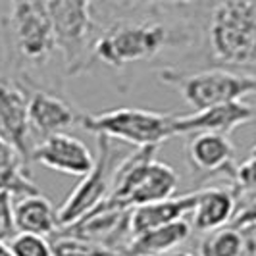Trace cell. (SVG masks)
Masks as SVG:
<instances>
[{
	"instance_id": "83f0119b",
	"label": "cell",
	"mask_w": 256,
	"mask_h": 256,
	"mask_svg": "<svg viewBox=\"0 0 256 256\" xmlns=\"http://www.w3.org/2000/svg\"><path fill=\"white\" fill-rule=\"evenodd\" d=\"M256 154V144H254V148H252V156H254Z\"/></svg>"
},
{
	"instance_id": "7402d4cb",
	"label": "cell",
	"mask_w": 256,
	"mask_h": 256,
	"mask_svg": "<svg viewBox=\"0 0 256 256\" xmlns=\"http://www.w3.org/2000/svg\"><path fill=\"white\" fill-rule=\"evenodd\" d=\"M8 246L14 256H52V243L40 235L18 233Z\"/></svg>"
},
{
	"instance_id": "2e32d148",
	"label": "cell",
	"mask_w": 256,
	"mask_h": 256,
	"mask_svg": "<svg viewBox=\"0 0 256 256\" xmlns=\"http://www.w3.org/2000/svg\"><path fill=\"white\" fill-rule=\"evenodd\" d=\"M237 212V196L231 189L204 187L198 189V200L192 210L191 228L200 233H212L228 228Z\"/></svg>"
},
{
	"instance_id": "e0dca14e",
	"label": "cell",
	"mask_w": 256,
	"mask_h": 256,
	"mask_svg": "<svg viewBox=\"0 0 256 256\" xmlns=\"http://www.w3.org/2000/svg\"><path fill=\"white\" fill-rule=\"evenodd\" d=\"M191 230V224L181 220L166 228L141 233L131 237L124 256H166L189 239Z\"/></svg>"
},
{
	"instance_id": "484cf974",
	"label": "cell",
	"mask_w": 256,
	"mask_h": 256,
	"mask_svg": "<svg viewBox=\"0 0 256 256\" xmlns=\"http://www.w3.org/2000/svg\"><path fill=\"white\" fill-rule=\"evenodd\" d=\"M0 256H14L12 250H10V246L6 243H0Z\"/></svg>"
},
{
	"instance_id": "3957f363",
	"label": "cell",
	"mask_w": 256,
	"mask_h": 256,
	"mask_svg": "<svg viewBox=\"0 0 256 256\" xmlns=\"http://www.w3.org/2000/svg\"><path fill=\"white\" fill-rule=\"evenodd\" d=\"M196 14L202 70L256 77V0H198Z\"/></svg>"
},
{
	"instance_id": "6da1fadb",
	"label": "cell",
	"mask_w": 256,
	"mask_h": 256,
	"mask_svg": "<svg viewBox=\"0 0 256 256\" xmlns=\"http://www.w3.org/2000/svg\"><path fill=\"white\" fill-rule=\"evenodd\" d=\"M96 26L94 62L116 72L152 62L168 52L194 54L198 38L196 2H90Z\"/></svg>"
},
{
	"instance_id": "ba28073f",
	"label": "cell",
	"mask_w": 256,
	"mask_h": 256,
	"mask_svg": "<svg viewBox=\"0 0 256 256\" xmlns=\"http://www.w3.org/2000/svg\"><path fill=\"white\" fill-rule=\"evenodd\" d=\"M96 148H98V154L94 156V168L85 178H81L79 185L70 192V196L58 210L60 230L74 226L83 216L92 212L100 202H104L110 194L116 168L120 166V162L110 139L96 137Z\"/></svg>"
},
{
	"instance_id": "d6986e66",
	"label": "cell",
	"mask_w": 256,
	"mask_h": 256,
	"mask_svg": "<svg viewBox=\"0 0 256 256\" xmlns=\"http://www.w3.org/2000/svg\"><path fill=\"white\" fill-rule=\"evenodd\" d=\"M27 168L29 166L18 154V150L0 139V192L6 191L12 196H20V198L38 194L40 191L31 181Z\"/></svg>"
},
{
	"instance_id": "cb8c5ba5",
	"label": "cell",
	"mask_w": 256,
	"mask_h": 256,
	"mask_svg": "<svg viewBox=\"0 0 256 256\" xmlns=\"http://www.w3.org/2000/svg\"><path fill=\"white\" fill-rule=\"evenodd\" d=\"M14 196L10 192H0V243H10L18 235L16 216H14Z\"/></svg>"
},
{
	"instance_id": "9c48e42d",
	"label": "cell",
	"mask_w": 256,
	"mask_h": 256,
	"mask_svg": "<svg viewBox=\"0 0 256 256\" xmlns=\"http://www.w3.org/2000/svg\"><path fill=\"white\" fill-rule=\"evenodd\" d=\"M60 235L104 246L114 254L122 256L131 241V210H122L100 202L74 226L64 228Z\"/></svg>"
},
{
	"instance_id": "7a4b0ae2",
	"label": "cell",
	"mask_w": 256,
	"mask_h": 256,
	"mask_svg": "<svg viewBox=\"0 0 256 256\" xmlns=\"http://www.w3.org/2000/svg\"><path fill=\"white\" fill-rule=\"evenodd\" d=\"M6 76L26 90L64 94V62L46 0H14L0 18Z\"/></svg>"
},
{
	"instance_id": "30bf717a",
	"label": "cell",
	"mask_w": 256,
	"mask_h": 256,
	"mask_svg": "<svg viewBox=\"0 0 256 256\" xmlns=\"http://www.w3.org/2000/svg\"><path fill=\"white\" fill-rule=\"evenodd\" d=\"M0 139L31 164L35 139L29 128V92L6 74H0Z\"/></svg>"
},
{
	"instance_id": "ffe728a7",
	"label": "cell",
	"mask_w": 256,
	"mask_h": 256,
	"mask_svg": "<svg viewBox=\"0 0 256 256\" xmlns=\"http://www.w3.org/2000/svg\"><path fill=\"white\" fill-rule=\"evenodd\" d=\"M254 243L235 228H222L208 233L200 243V256H250Z\"/></svg>"
},
{
	"instance_id": "5b68a950",
	"label": "cell",
	"mask_w": 256,
	"mask_h": 256,
	"mask_svg": "<svg viewBox=\"0 0 256 256\" xmlns=\"http://www.w3.org/2000/svg\"><path fill=\"white\" fill-rule=\"evenodd\" d=\"M162 83L176 87L194 112L214 106L243 102L244 96L256 92V77L241 76L226 70H180L162 66L156 70Z\"/></svg>"
},
{
	"instance_id": "ac0fdd59",
	"label": "cell",
	"mask_w": 256,
	"mask_h": 256,
	"mask_svg": "<svg viewBox=\"0 0 256 256\" xmlns=\"http://www.w3.org/2000/svg\"><path fill=\"white\" fill-rule=\"evenodd\" d=\"M14 216L18 233H31L48 239V235L60 230L58 212L52 208L50 200L40 192L20 198L14 208Z\"/></svg>"
},
{
	"instance_id": "8992f818",
	"label": "cell",
	"mask_w": 256,
	"mask_h": 256,
	"mask_svg": "<svg viewBox=\"0 0 256 256\" xmlns=\"http://www.w3.org/2000/svg\"><path fill=\"white\" fill-rule=\"evenodd\" d=\"M176 114L141 108H116L98 114H81L79 126L96 137L118 139L137 148L156 146L176 137Z\"/></svg>"
},
{
	"instance_id": "5bb4252c",
	"label": "cell",
	"mask_w": 256,
	"mask_h": 256,
	"mask_svg": "<svg viewBox=\"0 0 256 256\" xmlns=\"http://www.w3.org/2000/svg\"><path fill=\"white\" fill-rule=\"evenodd\" d=\"M254 116V108L244 102H231L214 106L202 112L176 118V135H196V133H218L230 135L239 126L246 124Z\"/></svg>"
},
{
	"instance_id": "277c9868",
	"label": "cell",
	"mask_w": 256,
	"mask_h": 256,
	"mask_svg": "<svg viewBox=\"0 0 256 256\" xmlns=\"http://www.w3.org/2000/svg\"><path fill=\"white\" fill-rule=\"evenodd\" d=\"M156 146L137 148L116 168L106 204L133 210L144 204L168 200L178 189L180 176L170 164L154 158Z\"/></svg>"
},
{
	"instance_id": "7c38bea8",
	"label": "cell",
	"mask_w": 256,
	"mask_h": 256,
	"mask_svg": "<svg viewBox=\"0 0 256 256\" xmlns=\"http://www.w3.org/2000/svg\"><path fill=\"white\" fill-rule=\"evenodd\" d=\"M31 162L66 176L85 178L94 168V156L79 139L68 133H58L38 142L33 148Z\"/></svg>"
},
{
	"instance_id": "603a6c76",
	"label": "cell",
	"mask_w": 256,
	"mask_h": 256,
	"mask_svg": "<svg viewBox=\"0 0 256 256\" xmlns=\"http://www.w3.org/2000/svg\"><path fill=\"white\" fill-rule=\"evenodd\" d=\"M231 191L235 192L237 200L239 198H246L250 194L256 192V154L248 160H244L243 164L235 168V178H233V185H231Z\"/></svg>"
},
{
	"instance_id": "52a82bcc",
	"label": "cell",
	"mask_w": 256,
	"mask_h": 256,
	"mask_svg": "<svg viewBox=\"0 0 256 256\" xmlns=\"http://www.w3.org/2000/svg\"><path fill=\"white\" fill-rule=\"evenodd\" d=\"M56 46L64 62L66 77L81 76L94 64L92 44L96 26L87 0H46Z\"/></svg>"
},
{
	"instance_id": "8fae6325",
	"label": "cell",
	"mask_w": 256,
	"mask_h": 256,
	"mask_svg": "<svg viewBox=\"0 0 256 256\" xmlns=\"http://www.w3.org/2000/svg\"><path fill=\"white\" fill-rule=\"evenodd\" d=\"M187 160L192 172L202 180L235 178V146L228 135L218 133H196L187 144Z\"/></svg>"
},
{
	"instance_id": "d4e9b609",
	"label": "cell",
	"mask_w": 256,
	"mask_h": 256,
	"mask_svg": "<svg viewBox=\"0 0 256 256\" xmlns=\"http://www.w3.org/2000/svg\"><path fill=\"white\" fill-rule=\"evenodd\" d=\"M230 226L239 231H246L256 228V192L250 194V196H246V202L235 212V216H233Z\"/></svg>"
},
{
	"instance_id": "4316f807",
	"label": "cell",
	"mask_w": 256,
	"mask_h": 256,
	"mask_svg": "<svg viewBox=\"0 0 256 256\" xmlns=\"http://www.w3.org/2000/svg\"><path fill=\"white\" fill-rule=\"evenodd\" d=\"M166 256H192L191 252H185V250H174V252H170Z\"/></svg>"
},
{
	"instance_id": "44dd1931",
	"label": "cell",
	"mask_w": 256,
	"mask_h": 256,
	"mask_svg": "<svg viewBox=\"0 0 256 256\" xmlns=\"http://www.w3.org/2000/svg\"><path fill=\"white\" fill-rule=\"evenodd\" d=\"M52 256H118L112 250L85 243L68 235H58L52 241Z\"/></svg>"
},
{
	"instance_id": "4fadbf2b",
	"label": "cell",
	"mask_w": 256,
	"mask_h": 256,
	"mask_svg": "<svg viewBox=\"0 0 256 256\" xmlns=\"http://www.w3.org/2000/svg\"><path fill=\"white\" fill-rule=\"evenodd\" d=\"M29 92V128L35 139V146L52 135L64 133V129L79 124V116L74 104L64 94H54L46 90Z\"/></svg>"
},
{
	"instance_id": "9a60e30c",
	"label": "cell",
	"mask_w": 256,
	"mask_h": 256,
	"mask_svg": "<svg viewBox=\"0 0 256 256\" xmlns=\"http://www.w3.org/2000/svg\"><path fill=\"white\" fill-rule=\"evenodd\" d=\"M198 200V191L187 192L183 196H172L168 200L144 204L131 210V237H137L146 231L166 228L176 222L185 220L187 214H192Z\"/></svg>"
}]
</instances>
